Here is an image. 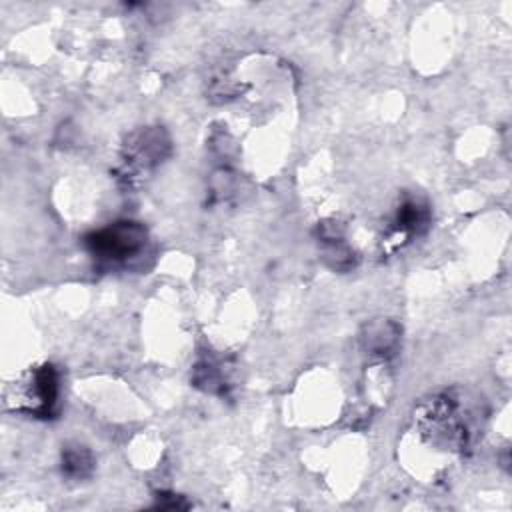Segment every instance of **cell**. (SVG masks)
<instances>
[{
  "instance_id": "obj_7",
  "label": "cell",
  "mask_w": 512,
  "mask_h": 512,
  "mask_svg": "<svg viewBox=\"0 0 512 512\" xmlns=\"http://www.w3.org/2000/svg\"><path fill=\"white\" fill-rule=\"evenodd\" d=\"M362 350L376 360H390L400 346V328L392 320H374L362 328Z\"/></svg>"
},
{
  "instance_id": "obj_5",
  "label": "cell",
  "mask_w": 512,
  "mask_h": 512,
  "mask_svg": "<svg viewBox=\"0 0 512 512\" xmlns=\"http://www.w3.org/2000/svg\"><path fill=\"white\" fill-rule=\"evenodd\" d=\"M432 222L430 206L412 194H404L398 202L394 214L388 220V226L384 230V246L386 250H398L404 244L412 242L414 238L422 236Z\"/></svg>"
},
{
  "instance_id": "obj_4",
  "label": "cell",
  "mask_w": 512,
  "mask_h": 512,
  "mask_svg": "<svg viewBox=\"0 0 512 512\" xmlns=\"http://www.w3.org/2000/svg\"><path fill=\"white\" fill-rule=\"evenodd\" d=\"M6 402H12V408L20 414L42 420L54 418L60 404L58 368L50 362L30 368L16 380L12 396H6Z\"/></svg>"
},
{
  "instance_id": "obj_3",
  "label": "cell",
  "mask_w": 512,
  "mask_h": 512,
  "mask_svg": "<svg viewBox=\"0 0 512 512\" xmlns=\"http://www.w3.org/2000/svg\"><path fill=\"white\" fill-rule=\"evenodd\" d=\"M416 422L420 432L432 442L452 450H464L470 444L472 432L466 410L452 392H442L422 402L416 410Z\"/></svg>"
},
{
  "instance_id": "obj_8",
  "label": "cell",
  "mask_w": 512,
  "mask_h": 512,
  "mask_svg": "<svg viewBox=\"0 0 512 512\" xmlns=\"http://www.w3.org/2000/svg\"><path fill=\"white\" fill-rule=\"evenodd\" d=\"M192 384L204 392L220 396H224L230 386L222 362L212 354H204L198 358L192 368Z\"/></svg>"
},
{
  "instance_id": "obj_6",
  "label": "cell",
  "mask_w": 512,
  "mask_h": 512,
  "mask_svg": "<svg viewBox=\"0 0 512 512\" xmlns=\"http://www.w3.org/2000/svg\"><path fill=\"white\" fill-rule=\"evenodd\" d=\"M316 242L322 250L324 262L336 272H348L356 266V254L348 246L344 230L338 222H318Z\"/></svg>"
},
{
  "instance_id": "obj_9",
  "label": "cell",
  "mask_w": 512,
  "mask_h": 512,
  "mask_svg": "<svg viewBox=\"0 0 512 512\" xmlns=\"http://www.w3.org/2000/svg\"><path fill=\"white\" fill-rule=\"evenodd\" d=\"M94 468H96V460L88 446L78 442L62 446V454H60L62 476H66L68 480H86L92 476Z\"/></svg>"
},
{
  "instance_id": "obj_2",
  "label": "cell",
  "mask_w": 512,
  "mask_h": 512,
  "mask_svg": "<svg viewBox=\"0 0 512 512\" xmlns=\"http://www.w3.org/2000/svg\"><path fill=\"white\" fill-rule=\"evenodd\" d=\"M172 152V140L162 126H142L126 136L118 154V180L126 186L140 184Z\"/></svg>"
},
{
  "instance_id": "obj_1",
  "label": "cell",
  "mask_w": 512,
  "mask_h": 512,
  "mask_svg": "<svg viewBox=\"0 0 512 512\" xmlns=\"http://www.w3.org/2000/svg\"><path fill=\"white\" fill-rule=\"evenodd\" d=\"M82 244L98 268H130L148 252L150 234L142 222L116 220L88 232L82 238Z\"/></svg>"
}]
</instances>
